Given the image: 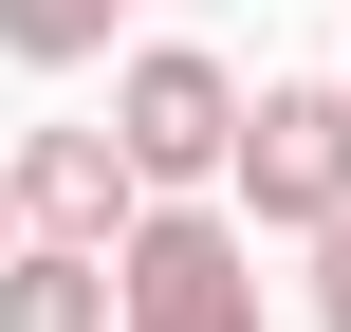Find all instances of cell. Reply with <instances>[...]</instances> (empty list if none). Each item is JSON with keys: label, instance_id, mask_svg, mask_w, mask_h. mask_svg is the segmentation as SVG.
I'll return each instance as SVG.
<instances>
[{"label": "cell", "instance_id": "cell-8", "mask_svg": "<svg viewBox=\"0 0 351 332\" xmlns=\"http://www.w3.org/2000/svg\"><path fill=\"white\" fill-rule=\"evenodd\" d=\"M19 240H37V222H19V148H0V259H19Z\"/></svg>", "mask_w": 351, "mask_h": 332}, {"label": "cell", "instance_id": "cell-1", "mask_svg": "<svg viewBox=\"0 0 351 332\" xmlns=\"http://www.w3.org/2000/svg\"><path fill=\"white\" fill-rule=\"evenodd\" d=\"M111 129H130V166H148V203H204V185H241V129H259V92H241L222 55H185V37H148V55L111 74Z\"/></svg>", "mask_w": 351, "mask_h": 332}, {"label": "cell", "instance_id": "cell-6", "mask_svg": "<svg viewBox=\"0 0 351 332\" xmlns=\"http://www.w3.org/2000/svg\"><path fill=\"white\" fill-rule=\"evenodd\" d=\"M111 18L130 0H0V55L19 74H74V55H111Z\"/></svg>", "mask_w": 351, "mask_h": 332}, {"label": "cell", "instance_id": "cell-4", "mask_svg": "<svg viewBox=\"0 0 351 332\" xmlns=\"http://www.w3.org/2000/svg\"><path fill=\"white\" fill-rule=\"evenodd\" d=\"M19 222H37V240H93V259H130V222H148V166H130V129H19Z\"/></svg>", "mask_w": 351, "mask_h": 332}, {"label": "cell", "instance_id": "cell-3", "mask_svg": "<svg viewBox=\"0 0 351 332\" xmlns=\"http://www.w3.org/2000/svg\"><path fill=\"white\" fill-rule=\"evenodd\" d=\"M111 277H130V332H259V222L241 203H148Z\"/></svg>", "mask_w": 351, "mask_h": 332}, {"label": "cell", "instance_id": "cell-2", "mask_svg": "<svg viewBox=\"0 0 351 332\" xmlns=\"http://www.w3.org/2000/svg\"><path fill=\"white\" fill-rule=\"evenodd\" d=\"M222 203H241L259 240H333V222H351V74H278V92H259Z\"/></svg>", "mask_w": 351, "mask_h": 332}, {"label": "cell", "instance_id": "cell-7", "mask_svg": "<svg viewBox=\"0 0 351 332\" xmlns=\"http://www.w3.org/2000/svg\"><path fill=\"white\" fill-rule=\"evenodd\" d=\"M315 332H351V222L315 240Z\"/></svg>", "mask_w": 351, "mask_h": 332}, {"label": "cell", "instance_id": "cell-5", "mask_svg": "<svg viewBox=\"0 0 351 332\" xmlns=\"http://www.w3.org/2000/svg\"><path fill=\"white\" fill-rule=\"evenodd\" d=\"M0 332H130V277L93 240H19L0 259Z\"/></svg>", "mask_w": 351, "mask_h": 332}]
</instances>
